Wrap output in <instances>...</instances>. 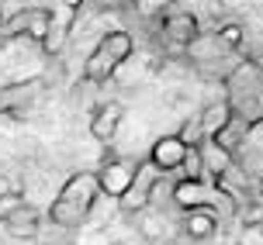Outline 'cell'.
I'll return each instance as SVG.
<instances>
[{
	"mask_svg": "<svg viewBox=\"0 0 263 245\" xmlns=\"http://www.w3.org/2000/svg\"><path fill=\"white\" fill-rule=\"evenodd\" d=\"M239 245H263V224H246Z\"/></svg>",
	"mask_w": 263,
	"mask_h": 245,
	"instance_id": "obj_18",
	"label": "cell"
},
{
	"mask_svg": "<svg viewBox=\"0 0 263 245\" xmlns=\"http://www.w3.org/2000/svg\"><path fill=\"white\" fill-rule=\"evenodd\" d=\"M218 38H222L225 49H239V45H242V28L239 25H225V28H218Z\"/></svg>",
	"mask_w": 263,
	"mask_h": 245,
	"instance_id": "obj_17",
	"label": "cell"
},
{
	"mask_svg": "<svg viewBox=\"0 0 263 245\" xmlns=\"http://www.w3.org/2000/svg\"><path fill=\"white\" fill-rule=\"evenodd\" d=\"M139 17H166L173 11V0H128Z\"/></svg>",
	"mask_w": 263,
	"mask_h": 245,
	"instance_id": "obj_15",
	"label": "cell"
},
{
	"mask_svg": "<svg viewBox=\"0 0 263 245\" xmlns=\"http://www.w3.org/2000/svg\"><path fill=\"white\" fill-rule=\"evenodd\" d=\"M173 207H180V211L211 207L218 218H236L239 214V204L215 180H177L173 183Z\"/></svg>",
	"mask_w": 263,
	"mask_h": 245,
	"instance_id": "obj_3",
	"label": "cell"
},
{
	"mask_svg": "<svg viewBox=\"0 0 263 245\" xmlns=\"http://www.w3.org/2000/svg\"><path fill=\"white\" fill-rule=\"evenodd\" d=\"M4 228H7L14 238H35L39 228H42V214L25 200L21 207H14V211L4 214Z\"/></svg>",
	"mask_w": 263,
	"mask_h": 245,
	"instance_id": "obj_11",
	"label": "cell"
},
{
	"mask_svg": "<svg viewBox=\"0 0 263 245\" xmlns=\"http://www.w3.org/2000/svg\"><path fill=\"white\" fill-rule=\"evenodd\" d=\"M218 214L211 211V207H194V211H184V218H180V228H184L187 238H194V242H208L211 235L218 232Z\"/></svg>",
	"mask_w": 263,
	"mask_h": 245,
	"instance_id": "obj_10",
	"label": "cell"
},
{
	"mask_svg": "<svg viewBox=\"0 0 263 245\" xmlns=\"http://www.w3.org/2000/svg\"><path fill=\"white\" fill-rule=\"evenodd\" d=\"M121 121H125V107H121L118 100H104L90 114V135L101 145H111L115 135H118V128H121Z\"/></svg>",
	"mask_w": 263,
	"mask_h": 245,
	"instance_id": "obj_8",
	"label": "cell"
},
{
	"mask_svg": "<svg viewBox=\"0 0 263 245\" xmlns=\"http://www.w3.org/2000/svg\"><path fill=\"white\" fill-rule=\"evenodd\" d=\"M135 173H139V159H128V155H107L104 162H101V169H97V187H101V194H107V197L118 200V197L132 187Z\"/></svg>",
	"mask_w": 263,
	"mask_h": 245,
	"instance_id": "obj_4",
	"label": "cell"
},
{
	"mask_svg": "<svg viewBox=\"0 0 263 245\" xmlns=\"http://www.w3.org/2000/svg\"><path fill=\"white\" fill-rule=\"evenodd\" d=\"M197 155H201V162H204V173H208L211 180L225 176V173L232 169V162H236V155L225 152V149L215 142V138H204V142L197 145Z\"/></svg>",
	"mask_w": 263,
	"mask_h": 245,
	"instance_id": "obj_12",
	"label": "cell"
},
{
	"mask_svg": "<svg viewBox=\"0 0 263 245\" xmlns=\"http://www.w3.org/2000/svg\"><path fill=\"white\" fill-rule=\"evenodd\" d=\"M0 21H4V11H0Z\"/></svg>",
	"mask_w": 263,
	"mask_h": 245,
	"instance_id": "obj_22",
	"label": "cell"
},
{
	"mask_svg": "<svg viewBox=\"0 0 263 245\" xmlns=\"http://www.w3.org/2000/svg\"><path fill=\"white\" fill-rule=\"evenodd\" d=\"M159 176H163V173H159L156 166H149V162H139V173H135L132 187L118 197V207L125 211V214H142L145 207H149V200H153V187H156Z\"/></svg>",
	"mask_w": 263,
	"mask_h": 245,
	"instance_id": "obj_5",
	"label": "cell"
},
{
	"mask_svg": "<svg viewBox=\"0 0 263 245\" xmlns=\"http://www.w3.org/2000/svg\"><path fill=\"white\" fill-rule=\"evenodd\" d=\"M42 76L35 79H17V83H4L0 87V117H7V114H17L21 107H28V104L35 100L42 93Z\"/></svg>",
	"mask_w": 263,
	"mask_h": 245,
	"instance_id": "obj_7",
	"label": "cell"
},
{
	"mask_svg": "<svg viewBox=\"0 0 263 245\" xmlns=\"http://www.w3.org/2000/svg\"><path fill=\"white\" fill-rule=\"evenodd\" d=\"M177 138L187 145V149H197V145L204 142V131H201V121L197 117H191V121H184L180 125V131H177Z\"/></svg>",
	"mask_w": 263,
	"mask_h": 245,
	"instance_id": "obj_16",
	"label": "cell"
},
{
	"mask_svg": "<svg viewBox=\"0 0 263 245\" xmlns=\"http://www.w3.org/2000/svg\"><path fill=\"white\" fill-rule=\"evenodd\" d=\"M232 114H236V111H232V104H229V100H215V104H208V107L197 114L204 138H215V135H218V131H222L229 121H232Z\"/></svg>",
	"mask_w": 263,
	"mask_h": 245,
	"instance_id": "obj_13",
	"label": "cell"
},
{
	"mask_svg": "<svg viewBox=\"0 0 263 245\" xmlns=\"http://www.w3.org/2000/svg\"><path fill=\"white\" fill-rule=\"evenodd\" d=\"M83 4H90L93 11H111V7H118V4H125V0H83Z\"/></svg>",
	"mask_w": 263,
	"mask_h": 245,
	"instance_id": "obj_19",
	"label": "cell"
},
{
	"mask_svg": "<svg viewBox=\"0 0 263 245\" xmlns=\"http://www.w3.org/2000/svg\"><path fill=\"white\" fill-rule=\"evenodd\" d=\"M253 197H256V204H263V176L256 180V187H253Z\"/></svg>",
	"mask_w": 263,
	"mask_h": 245,
	"instance_id": "obj_21",
	"label": "cell"
},
{
	"mask_svg": "<svg viewBox=\"0 0 263 245\" xmlns=\"http://www.w3.org/2000/svg\"><path fill=\"white\" fill-rule=\"evenodd\" d=\"M201 35V21H197L191 11H170L163 17V38L173 42V45H191V42Z\"/></svg>",
	"mask_w": 263,
	"mask_h": 245,
	"instance_id": "obj_9",
	"label": "cell"
},
{
	"mask_svg": "<svg viewBox=\"0 0 263 245\" xmlns=\"http://www.w3.org/2000/svg\"><path fill=\"white\" fill-rule=\"evenodd\" d=\"M97 197H101L97 173H73V176L59 187V194L52 197L49 221H52L55 228H80L83 221L90 218Z\"/></svg>",
	"mask_w": 263,
	"mask_h": 245,
	"instance_id": "obj_1",
	"label": "cell"
},
{
	"mask_svg": "<svg viewBox=\"0 0 263 245\" xmlns=\"http://www.w3.org/2000/svg\"><path fill=\"white\" fill-rule=\"evenodd\" d=\"M246 138H250V121H246V117H239V114H232V121L215 135V142L222 145L225 152H232V155L246 145Z\"/></svg>",
	"mask_w": 263,
	"mask_h": 245,
	"instance_id": "obj_14",
	"label": "cell"
},
{
	"mask_svg": "<svg viewBox=\"0 0 263 245\" xmlns=\"http://www.w3.org/2000/svg\"><path fill=\"white\" fill-rule=\"evenodd\" d=\"M187 152H191V149H187L177 135H163V138H156V142H153V149H149V159H145V162H149V166H156L159 173L166 176V173H177V169L184 166Z\"/></svg>",
	"mask_w": 263,
	"mask_h": 245,
	"instance_id": "obj_6",
	"label": "cell"
},
{
	"mask_svg": "<svg viewBox=\"0 0 263 245\" xmlns=\"http://www.w3.org/2000/svg\"><path fill=\"white\" fill-rule=\"evenodd\" d=\"M132 52H135V42H132L128 31H107L104 38L97 42V49L87 55V63H83V79L107 83L121 66L128 63Z\"/></svg>",
	"mask_w": 263,
	"mask_h": 245,
	"instance_id": "obj_2",
	"label": "cell"
},
{
	"mask_svg": "<svg viewBox=\"0 0 263 245\" xmlns=\"http://www.w3.org/2000/svg\"><path fill=\"white\" fill-rule=\"evenodd\" d=\"M11 194H17V187L11 183V176H4V173H0V200H4V197H11Z\"/></svg>",
	"mask_w": 263,
	"mask_h": 245,
	"instance_id": "obj_20",
	"label": "cell"
}]
</instances>
